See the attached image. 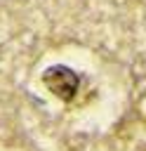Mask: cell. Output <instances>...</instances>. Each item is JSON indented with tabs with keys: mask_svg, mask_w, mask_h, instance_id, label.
<instances>
[{
	"mask_svg": "<svg viewBox=\"0 0 146 151\" xmlns=\"http://www.w3.org/2000/svg\"><path fill=\"white\" fill-rule=\"evenodd\" d=\"M42 83L61 101H71L78 94V90H80V76L71 66H66V64H54V66L45 68Z\"/></svg>",
	"mask_w": 146,
	"mask_h": 151,
	"instance_id": "1",
	"label": "cell"
}]
</instances>
